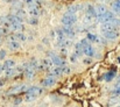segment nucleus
<instances>
[{
  "mask_svg": "<svg viewBox=\"0 0 120 107\" xmlns=\"http://www.w3.org/2000/svg\"><path fill=\"white\" fill-rule=\"evenodd\" d=\"M41 92H42V90H41L40 87H38V86H32V87H29V89L27 90V93H26V100H27V101H32V100L36 99L41 94Z\"/></svg>",
  "mask_w": 120,
  "mask_h": 107,
  "instance_id": "1",
  "label": "nucleus"
},
{
  "mask_svg": "<svg viewBox=\"0 0 120 107\" xmlns=\"http://www.w3.org/2000/svg\"><path fill=\"white\" fill-rule=\"evenodd\" d=\"M80 43H82L83 47H84V55H86V56H89V57H93V56H94V49L91 47L90 41H89L87 38H84V40L80 41Z\"/></svg>",
  "mask_w": 120,
  "mask_h": 107,
  "instance_id": "2",
  "label": "nucleus"
},
{
  "mask_svg": "<svg viewBox=\"0 0 120 107\" xmlns=\"http://www.w3.org/2000/svg\"><path fill=\"white\" fill-rule=\"evenodd\" d=\"M77 22V16L76 15H70V14H64L62 18V23L67 27H71Z\"/></svg>",
  "mask_w": 120,
  "mask_h": 107,
  "instance_id": "3",
  "label": "nucleus"
},
{
  "mask_svg": "<svg viewBox=\"0 0 120 107\" xmlns=\"http://www.w3.org/2000/svg\"><path fill=\"white\" fill-rule=\"evenodd\" d=\"M49 56H51L50 58H51L52 63H54L56 66H65V61H64L61 56H57V55H55L54 52H50Z\"/></svg>",
  "mask_w": 120,
  "mask_h": 107,
  "instance_id": "4",
  "label": "nucleus"
},
{
  "mask_svg": "<svg viewBox=\"0 0 120 107\" xmlns=\"http://www.w3.org/2000/svg\"><path fill=\"white\" fill-rule=\"evenodd\" d=\"M35 68L30 64V63H27V65H26V69H25V76H26V78H28V79H33L34 77H35Z\"/></svg>",
  "mask_w": 120,
  "mask_h": 107,
  "instance_id": "5",
  "label": "nucleus"
},
{
  "mask_svg": "<svg viewBox=\"0 0 120 107\" xmlns=\"http://www.w3.org/2000/svg\"><path fill=\"white\" fill-rule=\"evenodd\" d=\"M85 14L89 15V16H91V18H93V19H97L98 13H97L96 6H93V5H91V4L86 5V7H85Z\"/></svg>",
  "mask_w": 120,
  "mask_h": 107,
  "instance_id": "6",
  "label": "nucleus"
},
{
  "mask_svg": "<svg viewBox=\"0 0 120 107\" xmlns=\"http://www.w3.org/2000/svg\"><path fill=\"white\" fill-rule=\"evenodd\" d=\"M101 33H103V35H104L105 38L111 40V41L117 40V38L119 37V35H120L119 30H106V32H101Z\"/></svg>",
  "mask_w": 120,
  "mask_h": 107,
  "instance_id": "7",
  "label": "nucleus"
},
{
  "mask_svg": "<svg viewBox=\"0 0 120 107\" xmlns=\"http://www.w3.org/2000/svg\"><path fill=\"white\" fill-rule=\"evenodd\" d=\"M55 83H56V77L52 76V74L50 73V74H48V76L43 79L42 85H43L44 87H50V86H52Z\"/></svg>",
  "mask_w": 120,
  "mask_h": 107,
  "instance_id": "8",
  "label": "nucleus"
},
{
  "mask_svg": "<svg viewBox=\"0 0 120 107\" xmlns=\"http://www.w3.org/2000/svg\"><path fill=\"white\" fill-rule=\"evenodd\" d=\"M52 61L51 58H43L41 59V66H42V70H45V71H51L52 70Z\"/></svg>",
  "mask_w": 120,
  "mask_h": 107,
  "instance_id": "9",
  "label": "nucleus"
},
{
  "mask_svg": "<svg viewBox=\"0 0 120 107\" xmlns=\"http://www.w3.org/2000/svg\"><path fill=\"white\" fill-rule=\"evenodd\" d=\"M28 13L30 14V16H34V18H38L41 14L40 7L39 5H34V6H29L28 7Z\"/></svg>",
  "mask_w": 120,
  "mask_h": 107,
  "instance_id": "10",
  "label": "nucleus"
},
{
  "mask_svg": "<svg viewBox=\"0 0 120 107\" xmlns=\"http://www.w3.org/2000/svg\"><path fill=\"white\" fill-rule=\"evenodd\" d=\"M62 30H63V33L65 34V36H67L68 38H74V37L76 36L75 29L71 28V27H67V26H64V28H63Z\"/></svg>",
  "mask_w": 120,
  "mask_h": 107,
  "instance_id": "11",
  "label": "nucleus"
},
{
  "mask_svg": "<svg viewBox=\"0 0 120 107\" xmlns=\"http://www.w3.org/2000/svg\"><path fill=\"white\" fill-rule=\"evenodd\" d=\"M7 48L11 51H16L20 49V43L18 41H7Z\"/></svg>",
  "mask_w": 120,
  "mask_h": 107,
  "instance_id": "12",
  "label": "nucleus"
},
{
  "mask_svg": "<svg viewBox=\"0 0 120 107\" xmlns=\"http://www.w3.org/2000/svg\"><path fill=\"white\" fill-rule=\"evenodd\" d=\"M16 65H15V62L12 61V59H8V61H5V63L2 64V68H4V71H7V70H12L14 69Z\"/></svg>",
  "mask_w": 120,
  "mask_h": 107,
  "instance_id": "13",
  "label": "nucleus"
},
{
  "mask_svg": "<svg viewBox=\"0 0 120 107\" xmlns=\"http://www.w3.org/2000/svg\"><path fill=\"white\" fill-rule=\"evenodd\" d=\"M96 9H97V13H98V16H97V18H100V16L105 15L106 12H107L105 5H97V6H96Z\"/></svg>",
  "mask_w": 120,
  "mask_h": 107,
  "instance_id": "14",
  "label": "nucleus"
},
{
  "mask_svg": "<svg viewBox=\"0 0 120 107\" xmlns=\"http://www.w3.org/2000/svg\"><path fill=\"white\" fill-rule=\"evenodd\" d=\"M25 90H26V85H18V86H14V87L9 89L7 93H12V94H13V93L22 92V91H25Z\"/></svg>",
  "mask_w": 120,
  "mask_h": 107,
  "instance_id": "15",
  "label": "nucleus"
},
{
  "mask_svg": "<svg viewBox=\"0 0 120 107\" xmlns=\"http://www.w3.org/2000/svg\"><path fill=\"white\" fill-rule=\"evenodd\" d=\"M13 14L16 15L18 18H20L21 20H25L26 19V11H23L22 8H15V12Z\"/></svg>",
  "mask_w": 120,
  "mask_h": 107,
  "instance_id": "16",
  "label": "nucleus"
},
{
  "mask_svg": "<svg viewBox=\"0 0 120 107\" xmlns=\"http://www.w3.org/2000/svg\"><path fill=\"white\" fill-rule=\"evenodd\" d=\"M111 6H112L113 12H114L116 14L120 15V0H114V1L111 4Z\"/></svg>",
  "mask_w": 120,
  "mask_h": 107,
  "instance_id": "17",
  "label": "nucleus"
},
{
  "mask_svg": "<svg viewBox=\"0 0 120 107\" xmlns=\"http://www.w3.org/2000/svg\"><path fill=\"white\" fill-rule=\"evenodd\" d=\"M51 74L55 76V77H60V76H62V74H63V66H55V68H52Z\"/></svg>",
  "mask_w": 120,
  "mask_h": 107,
  "instance_id": "18",
  "label": "nucleus"
},
{
  "mask_svg": "<svg viewBox=\"0 0 120 107\" xmlns=\"http://www.w3.org/2000/svg\"><path fill=\"white\" fill-rule=\"evenodd\" d=\"M75 52H76L77 56L84 55V47H83V44H82L80 42H78V43L75 45Z\"/></svg>",
  "mask_w": 120,
  "mask_h": 107,
  "instance_id": "19",
  "label": "nucleus"
},
{
  "mask_svg": "<svg viewBox=\"0 0 120 107\" xmlns=\"http://www.w3.org/2000/svg\"><path fill=\"white\" fill-rule=\"evenodd\" d=\"M14 37H15V40L19 42V41H21V42H25L26 41V35L23 34V33H21V32H16V33H14Z\"/></svg>",
  "mask_w": 120,
  "mask_h": 107,
  "instance_id": "20",
  "label": "nucleus"
},
{
  "mask_svg": "<svg viewBox=\"0 0 120 107\" xmlns=\"http://www.w3.org/2000/svg\"><path fill=\"white\" fill-rule=\"evenodd\" d=\"M77 9H78V7H77V6H70V7L68 8V11H67V13H65V14L76 15V13H77Z\"/></svg>",
  "mask_w": 120,
  "mask_h": 107,
  "instance_id": "21",
  "label": "nucleus"
},
{
  "mask_svg": "<svg viewBox=\"0 0 120 107\" xmlns=\"http://www.w3.org/2000/svg\"><path fill=\"white\" fill-rule=\"evenodd\" d=\"M114 76H116V72L114 71L107 72V73L105 74V80H106V81H110V80H112V79L114 78Z\"/></svg>",
  "mask_w": 120,
  "mask_h": 107,
  "instance_id": "22",
  "label": "nucleus"
},
{
  "mask_svg": "<svg viewBox=\"0 0 120 107\" xmlns=\"http://www.w3.org/2000/svg\"><path fill=\"white\" fill-rule=\"evenodd\" d=\"M86 38H87L90 42H99V38L96 35H93V34H87V35H86Z\"/></svg>",
  "mask_w": 120,
  "mask_h": 107,
  "instance_id": "23",
  "label": "nucleus"
},
{
  "mask_svg": "<svg viewBox=\"0 0 120 107\" xmlns=\"http://www.w3.org/2000/svg\"><path fill=\"white\" fill-rule=\"evenodd\" d=\"M27 22H28L29 25H38V23H39V20H38V18L30 16V18L27 19Z\"/></svg>",
  "mask_w": 120,
  "mask_h": 107,
  "instance_id": "24",
  "label": "nucleus"
},
{
  "mask_svg": "<svg viewBox=\"0 0 120 107\" xmlns=\"http://www.w3.org/2000/svg\"><path fill=\"white\" fill-rule=\"evenodd\" d=\"M6 57V51L5 50H0V59H4Z\"/></svg>",
  "mask_w": 120,
  "mask_h": 107,
  "instance_id": "25",
  "label": "nucleus"
},
{
  "mask_svg": "<svg viewBox=\"0 0 120 107\" xmlns=\"http://www.w3.org/2000/svg\"><path fill=\"white\" fill-rule=\"evenodd\" d=\"M70 72V69L68 66H63V73H69Z\"/></svg>",
  "mask_w": 120,
  "mask_h": 107,
  "instance_id": "26",
  "label": "nucleus"
},
{
  "mask_svg": "<svg viewBox=\"0 0 120 107\" xmlns=\"http://www.w3.org/2000/svg\"><path fill=\"white\" fill-rule=\"evenodd\" d=\"M71 61H72V62H76V55L71 56Z\"/></svg>",
  "mask_w": 120,
  "mask_h": 107,
  "instance_id": "27",
  "label": "nucleus"
},
{
  "mask_svg": "<svg viewBox=\"0 0 120 107\" xmlns=\"http://www.w3.org/2000/svg\"><path fill=\"white\" fill-rule=\"evenodd\" d=\"M2 85H4V79L0 78V86H2Z\"/></svg>",
  "mask_w": 120,
  "mask_h": 107,
  "instance_id": "28",
  "label": "nucleus"
},
{
  "mask_svg": "<svg viewBox=\"0 0 120 107\" xmlns=\"http://www.w3.org/2000/svg\"><path fill=\"white\" fill-rule=\"evenodd\" d=\"M2 71H4V68H2V65L0 64V72H2Z\"/></svg>",
  "mask_w": 120,
  "mask_h": 107,
  "instance_id": "29",
  "label": "nucleus"
},
{
  "mask_svg": "<svg viewBox=\"0 0 120 107\" xmlns=\"http://www.w3.org/2000/svg\"><path fill=\"white\" fill-rule=\"evenodd\" d=\"M99 1H101V2H109L110 0H99Z\"/></svg>",
  "mask_w": 120,
  "mask_h": 107,
  "instance_id": "30",
  "label": "nucleus"
},
{
  "mask_svg": "<svg viewBox=\"0 0 120 107\" xmlns=\"http://www.w3.org/2000/svg\"><path fill=\"white\" fill-rule=\"evenodd\" d=\"M118 62H119V63H120V57H118Z\"/></svg>",
  "mask_w": 120,
  "mask_h": 107,
  "instance_id": "31",
  "label": "nucleus"
},
{
  "mask_svg": "<svg viewBox=\"0 0 120 107\" xmlns=\"http://www.w3.org/2000/svg\"><path fill=\"white\" fill-rule=\"evenodd\" d=\"M118 107H120V106H118Z\"/></svg>",
  "mask_w": 120,
  "mask_h": 107,
  "instance_id": "32",
  "label": "nucleus"
}]
</instances>
